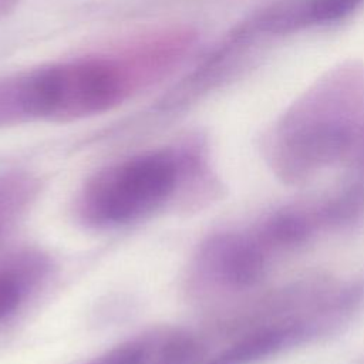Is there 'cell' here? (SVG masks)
<instances>
[{"mask_svg": "<svg viewBox=\"0 0 364 364\" xmlns=\"http://www.w3.org/2000/svg\"><path fill=\"white\" fill-rule=\"evenodd\" d=\"M303 333V326L297 323L266 324L245 334L209 364H252L277 353Z\"/></svg>", "mask_w": 364, "mask_h": 364, "instance_id": "5", "label": "cell"}, {"mask_svg": "<svg viewBox=\"0 0 364 364\" xmlns=\"http://www.w3.org/2000/svg\"><path fill=\"white\" fill-rule=\"evenodd\" d=\"M30 185L21 178H0V235L30 198Z\"/></svg>", "mask_w": 364, "mask_h": 364, "instance_id": "9", "label": "cell"}, {"mask_svg": "<svg viewBox=\"0 0 364 364\" xmlns=\"http://www.w3.org/2000/svg\"><path fill=\"white\" fill-rule=\"evenodd\" d=\"M21 0H0V18L10 14Z\"/></svg>", "mask_w": 364, "mask_h": 364, "instance_id": "11", "label": "cell"}, {"mask_svg": "<svg viewBox=\"0 0 364 364\" xmlns=\"http://www.w3.org/2000/svg\"><path fill=\"white\" fill-rule=\"evenodd\" d=\"M196 267L213 286L246 290L264 277L267 250L255 235L219 233L200 246Z\"/></svg>", "mask_w": 364, "mask_h": 364, "instance_id": "4", "label": "cell"}, {"mask_svg": "<svg viewBox=\"0 0 364 364\" xmlns=\"http://www.w3.org/2000/svg\"><path fill=\"white\" fill-rule=\"evenodd\" d=\"M171 71L169 55L152 37L114 55L75 58L20 73L30 121H75L107 112Z\"/></svg>", "mask_w": 364, "mask_h": 364, "instance_id": "2", "label": "cell"}, {"mask_svg": "<svg viewBox=\"0 0 364 364\" xmlns=\"http://www.w3.org/2000/svg\"><path fill=\"white\" fill-rule=\"evenodd\" d=\"M43 270L37 255H18L0 264V321L20 307Z\"/></svg>", "mask_w": 364, "mask_h": 364, "instance_id": "7", "label": "cell"}, {"mask_svg": "<svg viewBox=\"0 0 364 364\" xmlns=\"http://www.w3.org/2000/svg\"><path fill=\"white\" fill-rule=\"evenodd\" d=\"M181 178L175 152L151 151L122 159L98 171L85 183L78 210L95 228L136 220L168 200Z\"/></svg>", "mask_w": 364, "mask_h": 364, "instance_id": "3", "label": "cell"}, {"mask_svg": "<svg viewBox=\"0 0 364 364\" xmlns=\"http://www.w3.org/2000/svg\"><path fill=\"white\" fill-rule=\"evenodd\" d=\"M320 226H344L364 216V181L355 179L316 208Z\"/></svg>", "mask_w": 364, "mask_h": 364, "instance_id": "8", "label": "cell"}, {"mask_svg": "<svg viewBox=\"0 0 364 364\" xmlns=\"http://www.w3.org/2000/svg\"><path fill=\"white\" fill-rule=\"evenodd\" d=\"M318 226L316 209L286 206L264 218L253 235L267 252L293 249L306 243Z\"/></svg>", "mask_w": 364, "mask_h": 364, "instance_id": "6", "label": "cell"}, {"mask_svg": "<svg viewBox=\"0 0 364 364\" xmlns=\"http://www.w3.org/2000/svg\"><path fill=\"white\" fill-rule=\"evenodd\" d=\"M151 357V344L146 340H129L87 364H148Z\"/></svg>", "mask_w": 364, "mask_h": 364, "instance_id": "10", "label": "cell"}, {"mask_svg": "<svg viewBox=\"0 0 364 364\" xmlns=\"http://www.w3.org/2000/svg\"><path fill=\"white\" fill-rule=\"evenodd\" d=\"M267 162L283 183L309 182L341 164L364 181V73L341 68L296 102L274 128Z\"/></svg>", "mask_w": 364, "mask_h": 364, "instance_id": "1", "label": "cell"}]
</instances>
